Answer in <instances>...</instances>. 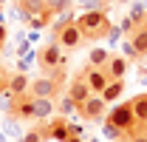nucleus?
<instances>
[{
    "mask_svg": "<svg viewBox=\"0 0 147 142\" xmlns=\"http://www.w3.org/2000/svg\"><path fill=\"white\" fill-rule=\"evenodd\" d=\"M74 26L79 29L82 40H102V37H110V20L105 12H85L74 20Z\"/></svg>",
    "mask_w": 147,
    "mask_h": 142,
    "instance_id": "f257e3e1",
    "label": "nucleus"
},
{
    "mask_svg": "<svg viewBox=\"0 0 147 142\" xmlns=\"http://www.w3.org/2000/svg\"><path fill=\"white\" fill-rule=\"evenodd\" d=\"M37 63H40V68L42 71H54V68H59L62 63H65V54H62V46L59 43H48L42 51L37 54Z\"/></svg>",
    "mask_w": 147,
    "mask_h": 142,
    "instance_id": "f03ea898",
    "label": "nucleus"
},
{
    "mask_svg": "<svg viewBox=\"0 0 147 142\" xmlns=\"http://www.w3.org/2000/svg\"><path fill=\"white\" fill-rule=\"evenodd\" d=\"M108 122L116 125V128H122L125 134H130L133 128H136V117H133V108H130V102H122V105H116L113 111L108 114Z\"/></svg>",
    "mask_w": 147,
    "mask_h": 142,
    "instance_id": "7ed1b4c3",
    "label": "nucleus"
},
{
    "mask_svg": "<svg viewBox=\"0 0 147 142\" xmlns=\"http://www.w3.org/2000/svg\"><path fill=\"white\" fill-rule=\"evenodd\" d=\"M105 108H108V102L93 94L91 100H85L82 105L76 108V114H79L82 119H88V122H96V119H105Z\"/></svg>",
    "mask_w": 147,
    "mask_h": 142,
    "instance_id": "20e7f679",
    "label": "nucleus"
},
{
    "mask_svg": "<svg viewBox=\"0 0 147 142\" xmlns=\"http://www.w3.org/2000/svg\"><path fill=\"white\" fill-rule=\"evenodd\" d=\"M57 91H59V80H57V77H37V80H31L28 94H31V97H45V100H54Z\"/></svg>",
    "mask_w": 147,
    "mask_h": 142,
    "instance_id": "39448f33",
    "label": "nucleus"
},
{
    "mask_svg": "<svg viewBox=\"0 0 147 142\" xmlns=\"http://www.w3.org/2000/svg\"><path fill=\"white\" fill-rule=\"evenodd\" d=\"M45 139H57V142H68V137L74 134V128L68 125V119H48L42 128Z\"/></svg>",
    "mask_w": 147,
    "mask_h": 142,
    "instance_id": "423d86ee",
    "label": "nucleus"
},
{
    "mask_svg": "<svg viewBox=\"0 0 147 142\" xmlns=\"http://www.w3.org/2000/svg\"><path fill=\"white\" fill-rule=\"evenodd\" d=\"M79 77H82V80L88 83V88H91L96 97H99L102 91L108 88V83H110V77L105 74V68H85L82 74H79Z\"/></svg>",
    "mask_w": 147,
    "mask_h": 142,
    "instance_id": "0eeeda50",
    "label": "nucleus"
},
{
    "mask_svg": "<svg viewBox=\"0 0 147 142\" xmlns=\"http://www.w3.org/2000/svg\"><path fill=\"white\" fill-rule=\"evenodd\" d=\"M11 119H34V97L26 94V97H17L14 100V108L9 114Z\"/></svg>",
    "mask_w": 147,
    "mask_h": 142,
    "instance_id": "6e6552de",
    "label": "nucleus"
},
{
    "mask_svg": "<svg viewBox=\"0 0 147 142\" xmlns=\"http://www.w3.org/2000/svg\"><path fill=\"white\" fill-rule=\"evenodd\" d=\"M91 97H93V91L88 88V83H85L82 77H76V80H74L71 85H68V100H71V102H74L76 108L82 105L85 100H91Z\"/></svg>",
    "mask_w": 147,
    "mask_h": 142,
    "instance_id": "1a4fd4ad",
    "label": "nucleus"
},
{
    "mask_svg": "<svg viewBox=\"0 0 147 142\" xmlns=\"http://www.w3.org/2000/svg\"><path fill=\"white\" fill-rule=\"evenodd\" d=\"M20 6V20L31 23V17H40L45 12V0H17Z\"/></svg>",
    "mask_w": 147,
    "mask_h": 142,
    "instance_id": "9d476101",
    "label": "nucleus"
},
{
    "mask_svg": "<svg viewBox=\"0 0 147 142\" xmlns=\"http://www.w3.org/2000/svg\"><path fill=\"white\" fill-rule=\"evenodd\" d=\"M54 40L62 46V48H76V46L82 43V34H79V29H76L74 23H68V26H65V29H62Z\"/></svg>",
    "mask_w": 147,
    "mask_h": 142,
    "instance_id": "9b49d317",
    "label": "nucleus"
},
{
    "mask_svg": "<svg viewBox=\"0 0 147 142\" xmlns=\"http://www.w3.org/2000/svg\"><path fill=\"white\" fill-rule=\"evenodd\" d=\"M105 74H108L110 80H125V74H127V60L119 57V54H113L108 60V66H105Z\"/></svg>",
    "mask_w": 147,
    "mask_h": 142,
    "instance_id": "f8f14e48",
    "label": "nucleus"
},
{
    "mask_svg": "<svg viewBox=\"0 0 147 142\" xmlns=\"http://www.w3.org/2000/svg\"><path fill=\"white\" fill-rule=\"evenodd\" d=\"M28 88H31V80H28L23 71H17V74L9 77V94H14V97H26Z\"/></svg>",
    "mask_w": 147,
    "mask_h": 142,
    "instance_id": "ddd939ff",
    "label": "nucleus"
},
{
    "mask_svg": "<svg viewBox=\"0 0 147 142\" xmlns=\"http://www.w3.org/2000/svg\"><path fill=\"white\" fill-rule=\"evenodd\" d=\"M71 3H74V0H45V12L40 14L42 23H51L54 14H65V12L71 9Z\"/></svg>",
    "mask_w": 147,
    "mask_h": 142,
    "instance_id": "4468645a",
    "label": "nucleus"
},
{
    "mask_svg": "<svg viewBox=\"0 0 147 142\" xmlns=\"http://www.w3.org/2000/svg\"><path fill=\"white\" fill-rule=\"evenodd\" d=\"M130 46L136 57H147V26H136V31L130 34Z\"/></svg>",
    "mask_w": 147,
    "mask_h": 142,
    "instance_id": "2eb2a0df",
    "label": "nucleus"
},
{
    "mask_svg": "<svg viewBox=\"0 0 147 142\" xmlns=\"http://www.w3.org/2000/svg\"><path fill=\"white\" fill-rule=\"evenodd\" d=\"M51 117H54V102L45 100V97H34V119L48 122Z\"/></svg>",
    "mask_w": 147,
    "mask_h": 142,
    "instance_id": "dca6fc26",
    "label": "nucleus"
},
{
    "mask_svg": "<svg viewBox=\"0 0 147 142\" xmlns=\"http://www.w3.org/2000/svg\"><path fill=\"white\" fill-rule=\"evenodd\" d=\"M122 94H125V80H110V83H108V88L102 91L99 97H102L105 102H113V100H119Z\"/></svg>",
    "mask_w": 147,
    "mask_h": 142,
    "instance_id": "f3484780",
    "label": "nucleus"
},
{
    "mask_svg": "<svg viewBox=\"0 0 147 142\" xmlns=\"http://www.w3.org/2000/svg\"><path fill=\"white\" fill-rule=\"evenodd\" d=\"M130 108H133V117L136 122H147V94H139L130 100Z\"/></svg>",
    "mask_w": 147,
    "mask_h": 142,
    "instance_id": "a211bd4d",
    "label": "nucleus"
},
{
    "mask_svg": "<svg viewBox=\"0 0 147 142\" xmlns=\"http://www.w3.org/2000/svg\"><path fill=\"white\" fill-rule=\"evenodd\" d=\"M110 57H113V54L105 51V48H93V51L88 54V68H105Z\"/></svg>",
    "mask_w": 147,
    "mask_h": 142,
    "instance_id": "6ab92c4d",
    "label": "nucleus"
},
{
    "mask_svg": "<svg viewBox=\"0 0 147 142\" xmlns=\"http://www.w3.org/2000/svg\"><path fill=\"white\" fill-rule=\"evenodd\" d=\"M102 134L108 137V139H127V134L122 131V128H116V125H110V122H102Z\"/></svg>",
    "mask_w": 147,
    "mask_h": 142,
    "instance_id": "aec40b11",
    "label": "nucleus"
},
{
    "mask_svg": "<svg viewBox=\"0 0 147 142\" xmlns=\"http://www.w3.org/2000/svg\"><path fill=\"white\" fill-rule=\"evenodd\" d=\"M17 142H45V134H42V125L40 128H31V131H26Z\"/></svg>",
    "mask_w": 147,
    "mask_h": 142,
    "instance_id": "412c9836",
    "label": "nucleus"
},
{
    "mask_svg": "<svg viewBox=\"0 0 147 142\" xmlns=\"http://www.w3.org/2000/svg\"><path fill=\"white\" fill-rule=\"evenodd\" d=\"M59 111H62V114H65V117H68V114H74V111H76V105H74L71 100H68V94H65V97H62V102H59Z\"/></svg>",
    "mask_w": 147,
    "mask_h": 142,
    "instance_id": "4be33fe9",
    "label": "nucleus"
},
{
    "mask_svg": "<svg viewBox=\"0 0 147 142\" xmlns=\"http://www.w3.org/2000/svg\"><path fill=\"white\" fill-rule=\"evenodd\" d=\"M9 77H11V74H9V71L0 66V91H6V88H9Z\"/></svg>",
    "mask_w": 147,
    "mask_h": 142,
    "instance_id": "5701e85b",
    "label": "nucleus"
},
{
    "mask_svg": "<svg viewBox=\"0 0 147 142\" xmlns=\"http://www.w3.org/2000/svg\"><path fill=\"white\" fill-rule=\"evenodd\" d=\"M6 131H9V134H14V137H23V134H20V128H17V119H9V122H6Z\"/></svg>",
    "mask_w": 147,
    "mask_h": 142,
    "instance_id": "b1692460",
    "label": "nucleus"
},
{
    "mask_svg": "<svg viewBox=\"0 0 147 142\" xmlns=\"http://www.w3.org/2000/svg\"><path fill=\"white\" fill-rule=\"evenodd\" d=\"M127 142H147L144 131H142V134H133V137H127Z\"/></svg>",
    "mask_w": 147,
    "mask_h": 142,
    "instance_id": "393cba45",
    "label": "nucleus"
},
{
    "mask_svg": "<svg viewBox=\"0 0 147 142\" xmlns=\"http://www.w3.org/2000/svg\"><path fill=\"white\" fill-rule=\"evenodd\" d=\"M3 43H6V26L0 23V48H3Z\"/></svg>",
    "mask_w": 147,
    "mask_h": 142,
    "instance_id": "a878e982",
    "label": "nucleus"
},
{
    "mask_svg": "<svg viewBox=\"0 0 147 142\" xmlns=\"http://www.w3.org/2000/svg\"><path fill=\"white\" fill-rule=\"evenodd\" d=\"M68 142H82V139H79V134H71V137H68Z\"/></svg>",
    "mask_w": 147,
    "mask_h": 142,
    "instance_id": "bb28decb",
    "label": "nucleus"
},
{
    "mask_svg": "<svg viewBox=\"0 0 147 142\" xmlns=\"http://www.w3.org/2000/svg\"><path fill=\"white\" fill-rule=\"evenodd\" d=\"M99 3H102V9H105V6H110V3H116V0H99Z\"/></svg>",
    "mask_w": 147,
    "mask_h": 142,
    "instance_id": "cd10ccee",
    "label": "nucleus"
},
{
    "mask_svg": "<svg viewBox=\"0 0 147 142\" xmlns=\"http://www.w3.org/2000/svg\"><path fill=\"white\" fill-rule=\"evenodd\" d=\"M116 3H119V6H127V3H130V0H116Z\"/></svg>",
    "mask_w": 147,
    "mask_h": 142,
    "instance_id": "c85d7f7f",
    "label": "nucleus"
},
{
    "mask_svg": "<svg viewBox=\"0 0 147 142\" xmlns=\"http://www.w3.org/2000/svg\"><path fill=\"white\" fill-rule=\"evenodd\" d=\"M0 142H6V137H3V134H0Z\"/></svg>",
    "mask_w": 147,
    "mask_h": 142,
    "instance_id": "c756f323",
    "label": "nucleus"
},
{
    "mask_svg": "<svg viewBox=\"0 0 147 142\" xmlns=\"http://www.w3.org/2000/svg\"><path fill=\"white\" fill-rule=\"evenodd\" d=\"M144 137H147V125H144Z\"/></svg>",
    "mask_w": 147,
    "mask_h": 142,
    "instance_id": "7c9ffc66",
    "label": "nucleus"
},
{
    "mask_svg": "<svg viewBox=\"0 0 147 142\" xmlns=\"http://www.w3.org/2000/svg\"><path fill=\"white\" fill-rule=\"evenodd\" d=\"M3 3H6V0H0V6H3Z\"/></svg>",
    "mask_w": 147,
    "mask_h": 142,
    "instance_id": "2f4dec72",
    "label": "nucleus"
},
{
    "mask_svg": "<svg viewBox=\"0 0 147 142\" xmlns=\"http://www.w3.org/2000/svg\"><path fill=\"white\" fill-rule=\"evenodd\" d=\"M144 26H147V17H144Z\"/></svg>",
    "mask_w": 147,
    "mask_h": 142,
    "instance_id": "473e14b6",
    "label": "nucleus"
},
{
    "mask_svg": "<svg viewBox=\"0 0 147 142\" xmlns=\"http://www.w3.org/2000/svg\"><path fill=\"white\" fill-rule=\"evenodd\" d=\"M144 125H147V122H144Z\"/></svg>",
    "mask_w": 147,
    "mask_h": 142,
    "instance_id": "72a5a7b5",
    "label": "nucleus"
}]
</instances>
